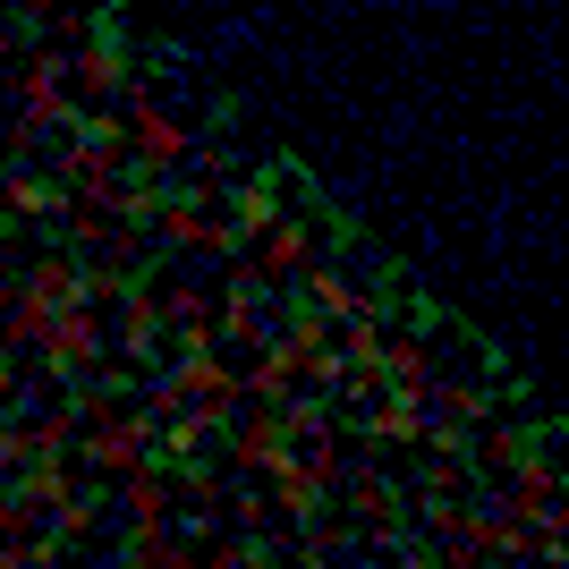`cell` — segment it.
Listing matches in <instances>:
<instances>
[{"instance_id": "obj_1", "label": "cell", "mask_w": 569, "mask_h": 569, "mask_svg": "<svg viewBox=\"0 0 569 569\" xmlns=\"http://www.w3.org/2000/svg\"><path fill=\"white\" fill-rule=\"evenodd\" d=\"M34 349H43V375L60 382V391L94 382V375H102V315H94V307H60V315L43 323V340H34Z\"/></svg>"}, {"instance_id": "obj_2", "label": "cell", "mask_w": 569, "mask_h": 569, "mask_svg": "<svg viewBox=\"0 0 569 569\" xmlns=\"http://www.w3.org/2000/svg\"><path fill=\"white\" fill-rule=\"evenodd\" d=\"M128 162L153 170V179H170L179 162H196V128H179L153 94H128Z\"/></svg>"}, {"instance_id": "obj_3", "label": "cell", "mask_w": 569, "mask_h": 569, "mask_svg": "<svg viewBox=\"0 0 569 569\" xmlns=\"http://www.w3.org/2000/svg\"><path fill=\"white\" fill-rule=\"evenodd\" d=\"M69 86H77L86 102L137 94V86H128V43H119V26H111V18H94V26H86V43L69 51Z\"/></svg>"}, {"instance_id": "obj_4", "label": "cell", "mask_w": 569, "mask_h": 569, "mask_svg": "<svg viewBox=\"0 0 569 569\" xmlns=\"http://www.w3.org/2000/svg\"><path fill=\"white\" fill-rule=\"evenodd\" d=\"M307 256H315V221H298V213H272V230L247 247V263H256L263 281H298Z\"/></svg>"}, {"instance_id": "obj_5", "label": "cell", "mask_w": 569, "mask_h": 569, "mask_svg": "<svg viewBox=\"0 0 569 569\" xmlns=\"http://www.w3.org/2000/svg\"><path fill=\"white\" fill-rule=\"evenodd\" d=\"M221 204H230V230H238V247H256V238L272 230V213H281V162L247 170V179H238V188L221 196Z\"/></svg>"}, {"instance_id": "obj_6", "label": "cell", "mask_w": 569, "mask_h": 569, "mask_svg": "<svg viewBox=\"0 0 569 569\" xmlns=\"http://www.w3.org/2000/svg\"><path fill=\"white\" fill-rule=\"evenodd\" d=\"M0 204H9L18 221H51V213H69L77 196L60 188L51 170H18V162H9V170H0Z\"/></svg>"}, {"instance_id": "obj_7", "label": "cell", "mask_w": 569, "mask_h": 569, "mask_svg": "<svg viewBox=\"0 0 569 569\" xmlns=\"http://www.w3.org/2000/svg\"><path fill=\"white\" fill-rule=\"evenodd\" d=\"M9 51H18V34H9V26H0V77H9Z\"/></svg>"}, {"instance_id": "obj_8", "label": "cell", "mask_w": 569, "mask_h": 569, "mask_svg": "<svg viewBox=\"0 0 569 569\" xmlns=\"http://www.w3.org/2000/svg\"><path fill=\"white\" fill-rule=\"evenodd\" d=\"M0 298H9V263H0Z\"/></svg>"}]
</instances>
